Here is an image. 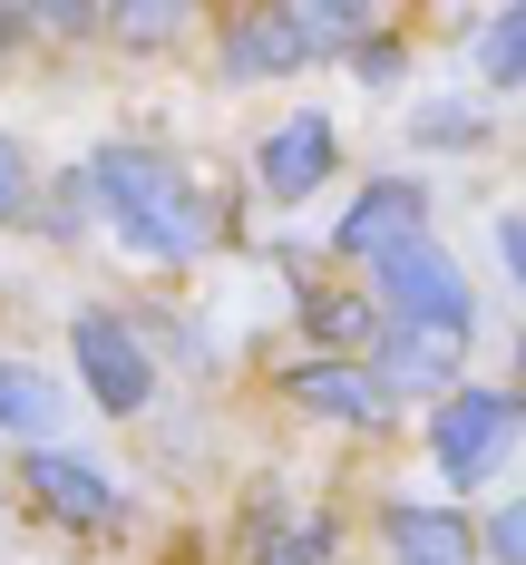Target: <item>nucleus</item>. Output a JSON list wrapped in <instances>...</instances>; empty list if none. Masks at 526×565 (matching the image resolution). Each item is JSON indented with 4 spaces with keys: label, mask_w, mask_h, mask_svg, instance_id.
Instances as JSON below:
<instances>
[{
    "label": "nucleus",
    "mask_w": 526,
    "mask_h": 565,
    "mask_svg": "<svg viewBox=\"0 0 526 565\" xmlns=\"http://www.w3.org/2000/svg\"><path fill=\"white\" fill-rule=\"evenodd\" d=\"M88 185L108 195V225L127 234L147 264H185V254H205V195L185 185L175 157H157V147H108V157L88 167Z\"/></svg>",
    "instance_id": "1"
},
{
    "label": "nucleus",
    "mask_w": 526,
    "mask_h": 565,
    "mask_svg": "<svg viewBox=\"0 0 526 565\" xmlns=\"http://www.w3.org/2000/svg\"><path fill=\"white\" fill-rule=\"evenodd\" d=\"M380 292L400 302V322H419V332H468V282H459V264H449L429 234L380 264Z\"/></svg>",
    "instance_id": "2"
},
{
    "label": "nucleus",
    "mask_w": 526,
    "mask_h": 565,
    "mask_svg": "<svg viewBox=\"0 0 526 565\" xmlns=\"http://www.w3.org/2000/svg\"><path fill=\"white\" fill-rule=\"evenodd\" d=\"M507 439H517V391H468V399H449L439 429H429V449H439L449 478H487Z\"/></svg>",
    "instance_id": "3"
},
{
    "label": "nucleus",
    "mask_w": 526,
    "mask_h": 565,
    "mask_svg": "<svg viewBox=\"0 0 526 565\" xmlns=\"http://www.w3.org/2000/svg\"><path fill=\"white\" fill-rule=\"evenodd\" d=\"M68 341H78V371H88V399H98V409H147L157 371H147V351H137V332H127V322L88 312Z\"/></svg>",
    "instance_id": "4"
},
{
    "label": "nucleus",
    "mask_w": 526,
    "mask_h": 565,
    "mask_svg": "<svg viewBox=\"0 0 526 565\" xmlns=\"http://www.w3.org/2000/svg\"><path fill=\"white\" fill-rule=\"evenodd\" d=\"M419 225H429V205H419V185L409 175H380V185H361L342 215V254H371V264H390L400 244H419Z\"/></svg>",
    "instance_id": "5"
},
{
    "label": "nucleus",
    "mask_w": 526,
    "mask_h": 565,
    "mask_svg": "<svg viewBox=\"0 0 526 565\" xmlns=\"http://www.w3.org/2000/svg\"><path fill=\"white\" fill-rule=\"evenodd\" d=\"M30 508H50L58 526H108V516H117V488L88 468V458L40 449V458H30Z\"/></svg>",
    "instance_id": "6"
},
{
    "label": "nucleus",
    "mask_w": 526,
    "mask_h": 565,
    "mask_svg": "<svg viewBox=\"0 0 526 565\" xmlns=\"http://www.w3.org/2000/svg\"><path fill=\"white\" fill-rule=\"evenodd\" d=\"M302 409H322V419H342V429H380V409H390V391L371 381V371H351V361H302L283 381Z\"/></svg>",
    "instance_id": "7"
},
{
    "label": "nucleus",
    "mask_w": 526,
    "mask_h": 565,
    "mask_svg": "<svg viewBox=\"0 0 526 565\" xmlns=\"http://www.w3.org/2000/svg\"><path fill=\"white\" fill-rule=\"evenodd\" d=\"M332 175V117H283L273 137H264V195H312Z\"/></svg>",
    "instance_id": "8"
},
{
    "label": "nucleus",
    "mask_w": 526,
    "mask_h": 565,
    "mask_svg": "<svg viewBox=\"0 0 526 565\" xmlns=\"http://www.w3.org/2000/svg\"><path fill=\"white\" fill-rule=\"evenodd\" d=\"M225 68H234V78H283V68H302L292 10H234V20H225Z\"/></svg>",
    "instance_id": "9"
},
{
    "label": "nucleus",
    "mask_w": 526,
    "mask_h": 565,
    "mask_svg": "<svg viewBox=\"0 0 526 565\" xmlns=\"http://www.w3.org/2000/svg\"><path fill=\"white\" fill-rule=\"evenodd\" d=\"M390 556L400 565H477V526L449 508H400L390 516Z\"/></svg>",
    "instance_id": "10"
},
{
    "label": "nucleus",
    "mask_w": 526,
    "mask_h": 565,
    "mask_svg": "<svg viewBox=\"0 0 526 565\" xmlns=\"http://www.w3.org/2000/svg\"><path fill=\"white\" fill-rule=\"evenodd\" d=\"M459 351H468V332H419V322H400L390 351H380V381H400V391H439V381H459Z\"/></svg>",
    "instance_id": "11"
},
{
    "label": "nucleus",
    "mask_w": 526,
    "mask_h": 565,
    "mask_svg": "<svg viewBox=\"0 0 526 565\" xmlns=\"http://www.w3.org/2000/svg\"><path fill=\"white\" fill-rule=\"evenodd\" d=\"M50 419H58L50 381H40V371H20V361H0V429H10V439H30V429H50Z\"/></svg>",
    "instance_id": "12"
},
{
    "label": "nucleus",
    "mask_w": 526,
    "mask_h": 565,
    "mask_svg": "<svg viewBox=\"0 0 526 565\" xmlns=\"http://www.w3.org/2000/svg\"><path fill=\"white\" fill-rule=\"evenodd\" d=\"M477 58H487V78H497V88H517V78H526V10H497V20H487V40H477Z\"/></svg>",
    "instance_id": "13"
},
{
    "label": "nucleus",
    "mask_w": 526,
    "mask_h": 565,
    "mask_svg": "<svg viewBox=\"0 0 526 565\" xmlns=\"http://www.w3.org/2000/svg\"><path fill=\"white\" fill-rule=\"evenodd\" d=\"M292 30H302V58H312V50H342V40H361V10H292Z\"/></svg>",
    "instance_id": "14"
},
{
    "label": "nucleus",
    "mask_w": 526,
    "mask_h": 565,
    "mask_svg": "<svg viewBox=\"0 0 526 565\" xmlns=\"http://www.w3.org/2000/svg\"><path fill=\"white\" fill-rule=\"evenodd\" d=\"M312 332H322V341H342V351H351V341L371 332V312H361V302H342V292H312Z\"/></svg>",
    "instance_id": "15"
},
{
    "label": "nucleus",
    "mask_w": 526,
    "mask_h": 565,
    "mask_svg": "<svg viewBox=\"0 0 526 565\" xmlns=\"http://www.w3.org/2000/svg\"><path fill=\"white\" fill-rule=\"evenodd\" d=\"M487 536H497V565H517V556H526V508H517V498L497 508V526H487Z\"/></svg>",
    "instance_id": "16"
},
{
    "label": "nucleus",
    "mask_w": 526,
    "mask_h": 565,
    "mask_svg": "<svg viewBox=\"0 0 526 565\" xmlns=\"http://www.w3.org/2000/svg\"><path fill=\"white\" fill-rule=\"evenodd\" d=\"M117 30H127V40H167V30H175V10H127Z\"/></svg>",
    "instance_id": "17"
},
{
    "label": "nucleus",
    "mask_w": 526,
    "mask_h": 565,
    "mask_svg": "<svg viewBox=\"0 0 526 565\" xmlns=\"http://www.w3.org/2000/svg\"><path fill=\"white\" fill-rule=\"evenodd\" d=\"M0 215H20V147L0 137Z\"/></svg>",
    "instance_id": "18"
}]
</instances>
